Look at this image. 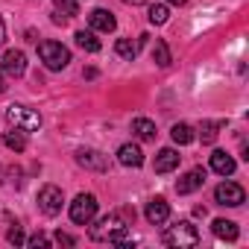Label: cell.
<instances>
[{
	"label": "cell",
	"mask_w": 249,
	"mask_h": 249,
	"mask_svg": "<svg viewBox=\"0 0 249 249\" xmlns=\"http://www.w3.org/2000/svg\"><path fill=\"white\" fill-rule=\"evenodd\" d=\"M135 220V211L123 208V211H114V214H106L97 220V226H91V240L97 243H123L129 234V226Z\"/></svg>",
	"instance_id": "1"
},
{
	"label": "cell",
	"mask_w": 249,
	"mask_h": 249,
	"mask_svg": "<svg viewBox=\"0 0 249 249\" xmlns=\"http://www.w3.org/2000/svg\"><path fill=\"white\" fill-rule=\"evenodd\" d=\"M38 56H41L47 71H62L71 62V50L65 44H59V41H41L38 44Z\"/></svg>",
	"instance_id": "2"
},
{
	"label": "cell",
	"mask_w": 249,
	"mask_h": 249,
	"mask_svg": "<svg viewBox=\"0 0 249 249\" xmlns=\"http://www.w3.org/2000/svg\"><path fill=\"white\" fill-rule=\"evenodd\" d=\"M167 246H196L199 243V231H196V226L194 223H188V220H179L176 226H170L167 231H164V237H161Z\"/></svg>",
	"instance_id": "3"
},
{
	"label": "cell",
	"mask_w": 249,
	"mask_h": 249,
	"mask_svg": "<svg viewBox=\"0 0 249 249\" xmlns=\"http://www.w3.org/2000/svg\"><path fill=\"white\" fill-rule=\"evenodd\" d=\"M6 120L12 123L15 129H21V132H36V129H41V114L33 111V108H27V106H9V108H6Z\"/></svg>",
	"instance_id": "4"
},
{
	"label": "cell",
	"mask_w": 249,
	"mask_h": 249,
	"mask_svg": "<svg viewBox=\"0 0 249 249\" xmlns=\"http://www.w3.org/2000/svg\"><path fill=\"white\" fill-rule=\"evenodd\" d=\"M97 214V196L94 194H79L73 202H71V220L76 226H88Z\"/></svg>",
	"instance_id": "5"
},
{
	"label": "cell",
	"mask_w": 249,
	"mask_h": 249,
	"mask_svg": "<svg viewBox=\"0 0 249 249\" xmlns=\"http://www.w3.org/2000/svg\"><path fill=\"white\" fill-rule=\"evenodd\" d=\"M214 199H217L220 205L237 208V205H243V199H246V191H243L237 182H223V185H217V188H214Z\"/></svg>",
	"instance_id": "6"
},
{
	"label": "cell",
	"mask_w": 249,
	"mask_h": 249,
	"mask_svg": "<svg viewBox=\"0 0 249 249\" xmlns=\"http://www.w3.org/2000/svg\"><path fill=\"white\" fill-rule=\"evenodd\" d=\"M62 202H65L62 188H56V185H44V188L38 191V208H41L47 217H56V214L62 211Z\"/></svg>",
	"instance_id": "7"
},
{
	"label": "cell",
	"mask_w": 249,
	"mask_h": 249,
	"mask_svg": "<svg viewBox=\"0 0 249 249\" xmlns=\"http://www.w3.org/2000/svg\"><path fill=\"white\" fill-rule=\"evenodd\" d=\"M76 164L85 167V170H108V156H103L100 150H76Z\"/></svg>",
	"instance_id": "8"
},
{
	"label": "cell",
	"mask_w": 249,
	"mask_h": 249,
	"mask_svg": "<svg viewBox=\"0 0 249 249\" xmlns=\"http://www.w3.org/2000/svg\"><path fill=\"white\" fill-rule=\"evenodd\" d=\"M205 185V170L202 167H194V170H188L179 182H176V194H194V191H199Z\"/></svg>",
	"instance_id": "9"
},
{
	"label": "cell",
	"mask_w": 249,
	"mask_h": 249,
	"mask_svg": "<svg viewBox=\"0 0 249 249\" xmlns=\"http://www.w3.org/2000/svg\"><path fill=\"white\" fill-rule=\"evenodd\" d=\"M27 71V56L21 50H6L3 53V73L6 76H24Z\"/></svg>",
	"instance_id": "10"
},
{
	"label": "cell",
	"mask_w": 249,
	"mask_h": 249,
	"mask_svg": "<svg viewBox=\"0 0 249 249\" xmlns=\"http://www.w3.org/2000/svg\"><path fill=\"white\" fill-rule=\"evenodd\" d=\"M88 24H91V30H97V33H114V27H117L114 15H111L108 9H94V12L88 15Z\"/></svg>",
	"instance_id": "11"
},
{
	"label": "cell",
	"mask_w": 249,
	"mask_h": 249,
	"mask_svg": "<svg viewBox=\"0 0 249 249\" xmlns=\"http://www.w3.org/2000/svg\"><path fill=\"white\" fill-rule=\"evenodd\" d=\"M147 220L153 223V226H161L167 217H170V205H167V199H161V196H156V199H150L147 202Z\"/></svg>",
	"instance_id": "12"
},
{
	"label": "cell",
	"mask_w": 249,
	"mask_h": 249,
	"mask_svg": "<svg viewBox=\"0 0 249 249\" xmlns=\"http://www.w3.org/2000/svg\"><path fill=\"white\" fill-rule=\"evenodd\" d=\"M117 161H120L123 167H141V164H144V153H141L135 144H123V147L117 150Z\"/></svg>",
	"instance_id": "13"
},
{
	"label": "cell",
	"mask_w": 249,
	"mask_h": 249,
	"mask_svg": "<svg viewBox=\"0 0 249 249\" xmlns=\"http://www.w3.org/2000/svg\"><path fill=\"white\" fill-rule=\"evenodd\" d=\"M179 161H182V156L167 147V150H161V153L156 156V173H173V170L179 167Z\"/></svg>",
	"instance_id": "14"
},
{
	"label": "cell",
	"mask_w": 249,
	"mask_h": 249,
	"mask_svg": "<svg viewBox=\"0 0 249 249\" xmlns=\"http://www.w3.org/2000/svg\"><path fill=\"white\" fill-rule=\"evenodd\" d=\"M132 135L138 138V141H156V123L153 120H147V117H135L132 120Z\"/></svg>",
	"instance_id": "15"
},
{
	"label": "cell",
	"mask_w": 249,
	"mask_h": 249,
	"mask_svg": "<svg viewBox=\"0 0 249 249\" xmlns=\"http://www.w3.org/2000/svg\"><path fill=\"white\" fill-rule=\"evenodd\" d=\"M211 170L220 173V176H231V173H234V159H231L229 153L217 150V153L211 156Z\"/></svg>",
	"instance_id": "16"
},
{
	"label": "cell",
	"mask_w": 249,
	"mask_h": 249,
	"mask_svg": "<svg viewBox=\"0 0 249 249\" xmlns=\"http://www.w3.org/2000/svg\"><path fill=\"white\" fill-rule=\"evenodd\" d=\"M211 231L220 237V240H237V223H231V220H214L211 223Z\"/></svg>",
	"instance_id": "17"
},
{
	"label": "cell",
	"mask_w": 249,
	"mask_h": 249,
	"mask_svg": "<svg viewBox=\"0 0 249 249\" xmlns=\"http://www.w3.org/2000/svg\"><path fill=\"white\" fill-rule=\"evenodd\" d=\"M73 38H76V47H82L85 53H100V38L91 30H79Z\"/></svg>",
	"instance_id": "18"
},
{
	"label": "cell",
	"mask_w": 249,
	"mask_h": 249,
	"mask_svg": "<svg viewBox=\"0 0 249 249\" xmlns=\"http://www.w3.org/2000/svg\"><path fill=\"white\" fill-rule=\"evenodd\" d=\"M220 129H223V120H205L202 126H199V138H202V144H214L217 135H220Z\"/></svg>",
	"instance_id": "19"
},
{
	"label": "cell",
	"mask_w": 249,
	"mask_h": 249,
	"mask_svg": "<svg viewBox=\"0 0 249 249\" xmlns=\"http://www.w3.org/2000/svg\"><path fill=\"white\" fill-rule=\"evenodd\" d=\"M3 144H6L9 150H15V153H24V150H27V138H24V132L15 129V126L3 135Z\"/></svg>",
	"instance_id": "20"
},
{
	"label": "cell",
	"mask_w": 249,
	"mask_h": 249,
	"mask_svg": "<svg viewBox=\"0 0 249 249\" xmlns=\"http://www.w3.org/2000/svg\"><path fill=\"white\" fill-rule=\"evenodd\" d=\"M170 138L176 144H191L196 135H194V126H188V123H176V126L170 129Z\"/></svg>",
	"instance_id": "21"
},
{
	"label": "cell",
	"mask_w": 249,
	"mask_h": 249,
	"mask_svg": "<svg viewBox=\"0 0 249 249\" xmlns=\"http://www.w3.org/2000/svg\"><path fill=\"white\" fill-rule=\"evenodd\" d=\"M114 53H117L120 59H135V56H138V44H135L132 38H117Z\"/></svg>",
	"instance_id": "22"
},
{
	"label": "cell",
	"mask_w": 249,
	"mask_h": 249,
	"mask_svg": "<svg viewBox=\"0 0 249 249\" xmlns=\"http://www.w3.org/2000/svg\"><path fill=\"white\" fill-rule=\"evenodd\" d=\"M153 62H156L159 68H167V65H170V50H167V44H164L161 38L153 44Z\"/></svg>",
	"instance_id": "23"
},
{
	"label": "cell",
	"mask_w": 249,
	"mask_h": 249,
	"mask_svg": "<svg viewBox=\"0 0 249 249\" xmlns=\"http://www.w3.org/2000/svg\"><path fill=\"white\" fill-rule=\"evenodd\" d=\"M167 18H170V9H167L164 3H153V6H150V24L161 27V24H167Z\"/></svg>",
	"instance_id": "24"
},
{
	"label": "cell",
	"mask_w": 249,
	"mask_h": 249,
	"mask_svg": "<svg viewBox=\"0 0 249 249\" xmlns=\"http://www.w3.org/2000/svg\"><path fill=\"white\" fill-rule=\"evenodd\" d=\"M53 6H56V12H62L65 18L79 15V3H76V0H53Z\"/></svg>",
	"instance_id": "25"
},
{
	"label": "cell",
	"mask_w": 249,
	"mask_h": 249,
	"mask_svg": "<svg viewBox=\"0 0 249 249\" xmlns=\"http://www.w3.org/2000/svg\"><path fill=\"white\" fill-rule=\"evenodd\" d=\"M6 237H9V243H15V246L27 243V237H24V231H21L18 226H15V229H9V234H6Z\"/></svg>",
	"instance_id": "26"
},
{
	"label": "cell",
	"mask_w": 249,
	"mask_h": 249,
	"mask_svg": "<svg viewBox=\"0 0 249 249\" xmlns=\"http://www.w3.org/2000/svg\"><path fill=\"white\" fill-rule=\"evenodd\" d=\"M27 243H30V246H47L50 240H47V234H41V231H36V234H33L30 240H27Z\"/></svg>",
	"instance_id": "27"
},
{
	"label": "cell",
	"mask_w": 249,
	"mask_h": 249,
	"mask_svg": "<svg viewBox=\"0 0 249 249\" xmlns=\"http://www.w3.org/2000/svg\"><path fill=\"white\" fill-rule=\"evenodd\" d=\"M56 243H62V246H73L76 237H71V234H65V231H56Z\"/></svg>",
	"instance_id": "28"
},
{
	"label": "cell",
	"mask_w": 249,
	"mask_h": 249,
	"mask_svg": "<svg viewBox=\"0 0 249 249\" xmlns=\"http://www.w3.org/2000/svg\"><path fill=\"white\" fill-rule=\"evenodd\" d=\"M3 38H6V27H3V18H0V44H3Z\"/></svg>",
	"instance_id": "29"
},
{
	"label": "cell",
	"mask_w": 249,
	"mask_h": 249,
	"mask_svg": "<svg viewBox=\"0 0 249 249\" xmlns=\"http://www.w3.org/2000/svg\"><path fill=\"white\" fill-rule=\"evenodd\" d=\"M123 3H129V6H141V3H147V0H123Z\"/></svg>",
	"instance_id": "30"
},
{
	"label": "cell",
	"mask_w": 249,
	"mask_h": 249,
	"mask_svg": "<svg viewBox=\"0 0 249 249\" xmlns=\"http://www.w3.org/2000/svg\"><path fill=\"white\" fill-rule=\"evenodd\" d=\"M167 3H173V6H182V3H185V0H167Z\"/></svg>",
	"instance_id": "31"
},
{
	"label": "cell",
	"mask_w": 249,
	"mask_h": 249,
	"mask_svg": "<svg viewBox=\"0 0 249 249\" xmlns=\"http://www.w3.org/2000/svg\"><path fill=\"white\" fill-rule=\"evenodd\" d=\"M6 91V85H3V76H0V94H3Z\"/></svg>",
	"instance_id": "32"
}]
</instances>
